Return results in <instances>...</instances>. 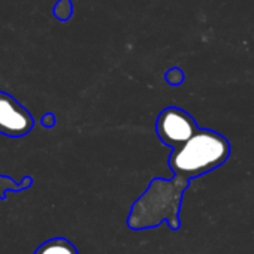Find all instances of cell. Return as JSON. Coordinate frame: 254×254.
I'll use <instances>...</instances> for the list:
<instances>
[{
	"label": "cell",
	"instance_id": "3957f363",
	"mask_svg": "<svg viewBox=\"0 0 254 254\" xmlns=\"http://www.w3.org/2000/svg\"><path fill=\"white\" fill-rule=\"evenodd\" d=\"M196 132V121L181 108L169 106L163 109L157 117L156 133L160 141L172 150H177L178 147L186 144Z\"/></svg>",
	"mask_w": 254,
	"mask_h": 254
},
{
	"label": "cell",
	"instance_id": "8992f818",
	"mask_svg": "<svg viewBox=\"0 0 254 254\" xmlns=\"http://www.w3.org/2000/svg\"><path fill=\"white\" fill-rule=\"evenodd\" d=\"M33 184V180L30 177H24L21 183H15L12 178L6 175H0V199L5 200L8 191H23L29 189Z\"/></svg>",
	"mask_w": 254,
	"mask_h": 254
},
{
	"label": "cell",
	"instance_id": "ba28073f",
	"mask_svg": "<svg viewBox=\"0 0 254 254\" xmlns=\"http://www.w3.org/2000/svg\"><path fill=\"white\" fill-rule=\"evenodd\" d=\"M165 79H166V82L171 84V85H180V84L184 81V73H183L181 69L172 67V69H169V70L165 73Z\"/></svg>",
	"mask_w": 254,
	"mask_h": 254
},
{
	"label": "cell",
	"instance_id": "7a4b0ae2",
	"mask_svg": "<svg viewBox=\"0 0 254 254\" xmlns=\"http://www.w3.org/2000/svg\"><path fill=\"white\" fill-rule=\"evenodd\" d=\"M229 153V142L221 135L214 130L197 129L186 144L172 150L168 163L174 177L189 181L223 165Z\"/></svg>",
	"mask_w": 254,
	"mask_h": 254
},
{
	"label": "cell",
	"instance_id": "9c48e42d",
	"mask_svg": "<svg viewBox=\"0 0 254 254\" xmlns=\"http://www.w3.org/2000/svg\"><path fill=\"white\" fill-rule=\"evenodd\" d=\"M41 123H42L44 127H47V129H50V127H54V124H56V117H54V114H53V112L44 114L42 118H41Z\"/></svg>",
	"mask_w": 254,
	"mask_h": 254
},
{
	"label": "cell",
	"instance_id": "277c9868",
	"mask_svg": "<svg viewBox=\"0 0 254 254\" xmlns=\"http://www.w3.org/2000/svg\"><path fill=\"white\" fill-rule=\"evenodd\" d=\"M35 126L33 115L14 96L0 90V135L23 138Z\"/></svg>",
	"mask_w": 254,
	"mask_h": 254
},
{
	"label": "cell",
	"instance_id": "5b68a950",
	"mask_svg": "<svg viewBox=\"0 0 254 254\" xmlns=\"http://www.w3.org/2000/svg\"><path fill=\"white\" fill-rule=\"evenodd\" d=\"M35 254H79L76 247L66 238H51L41 244Z\"/></svg>",
	"mask_w": 254,
	"mask_h": 254
},
{
	"label": "cell",
	"instance_id": "52a82bcc",
	"mask_svg": "<svg viewBox=\"0 0 254 254\" xmlns=\"http://www.w3.org/2000/svg\"><path fill=\"white\" fill-rule=\"evenodd\" d=\"M53 14L62 23L69 21L72 14H73L72 0H57V2L54 3V8H53Z\"/></svg>",
	"mask_w": 254,
	"mask_h": 254
},
{
	"label": "cell",
	"instance_id": "6da1fadb",
	"mask_svg": "<svg viewBox=\"0 0 254 254\" xmlns=\"http://www.w3.org/2000/svg\"><path fill=\"white\" fill-rule=\"evenodd\" d=\"M189 181L174 177L172 180L154 178L147 191L132 205L127 226L133 230L151 229L168 221L172 230L180 227L178 211L183 193Z\"/></svg>",
	"mask_w": 254,
	"mask_h": 254
}]
</instances>
